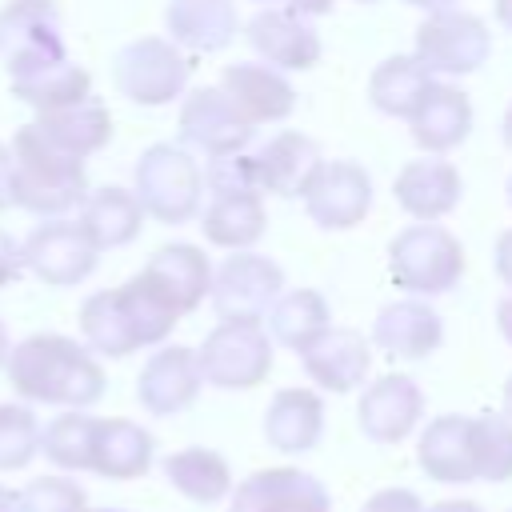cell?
<instances>
[{
    "instance_id": "obj_1",
    "label": "cell",
    "mask_w": 512,
    "mask_h": 512,
    "mask_svg": "<svg viewBox=\"0 0 512 512\" xmlns=\"http://www.w3.org/2000/svg\"><path fill=\"white\" fill-rule=\"evenodd\" d=\"M4 376L20 400L56 408H88L108 388L100 360L80 340L60 332H32L20 344H12Z\"/></svg>"
},
{
    "instance_id": "obj_2",
    "label": "cell",
    "mask_w": 512,
    "mask_h": 512,
    "mask_svg": "<svg viewBox=\"0 0 512 512\" xmlns=\"http://www.w3.org/2000/svg\"><path fill=\"white\" fill-rule=\"evenodd\" d=\"M8 156H12V204L16 208L48 220V216H64L80 208V200L88 196L84 160L44 140V132L32 120L16 128V136L8 140Z\"/></svg>"
},
{
    "instance_id": "obj_3",
    "label": "cell",
    "mask_w": 512,
    "mask_h": 512,
    "mask_svg": "<svg viewBox=\"0 0 512 512\" xmlns=\"http://www.w3.org/2000/svg\"><path fill=\"white\" fill-rule=\"evenodd\" d=\"M132 192H136L144 216H152L160 224H188L204 200V172L188 148L152 144L136 160Z\"/></svg>"
},
{
    "instance_id": "obj_4",
    "label": "cell",
    "mask_w": 512,
    "mask_h": 512,
    "mask_svg": "<svg viewBox=\"0 0 512 512\" xmlns=\"http://www.w3.org/2000/svg\"><path fill=\"white\" fill-rule=\"evenodd\" d=\"M388 276L408 296H440L464 276V244L440 224H408L388 244Z\"/></svg>"
},
{
    "instance_id": "obj_5",
    "label": "cell",
    "mask_w": 512,
    "mask_h": 512,
    "mask_svg": "<svg viewBox=\"0 0 512 512\" xmlns=\"http://www.w3.org/2000/svg\"><path fill=\"white\" fill-rule=\"evenodd\" d=\"M188 56L168 36H140L128 40L112 56V84L124 100L140 108H164L188 88Z\"/></svg>"
},
{
    "instance_id": "obj_6",
    "label": "cell",
    "mask_w": 512,
    "mask_h": 512,
    "mask_svg": "<svg viewBox=\"0 0 512 512\" xmlns=\"http://www.w3.org/2000/svg\"><path fill=\"white\" fill-rule=\"evenodd\" d=\"M204 384L244 392L256 388L272 368V336L260 320H220L196 348Z\"/></svg>"
},
{
    "instance_id": "obj_7",
    "label": "cell",
    "mask_w": 512,
    "mask_h": 512,
    "mask_svg": "<svg viewBox=\"0 0 512 512\" xmlns=\"http://www.w3.org/2000/svg\"><path fill=\"white\" fill-rule=\"evenodd\" d=\"M20 252H24V272H32L48 288H76L96 272V260H100V248L68 216L40 220L20 240Z\"/></svg>"
},
{
    "instance_id": "obj_8",
    "label": "cell",
    "mask_w": 512,
    "mask_h": 512,
    "mask_svg": "<svg viewBox=\"0 0 512 512\" xmlns=\"http://www.w3.org/2000/svg\"><path fill=\"white\" fill-rule=\"evenodd\" d=\"M492 52V36L480 16L444 8L428 12V20L416 28L412 56L432 72V76H468L476 72Z\"/></svg>"
},
{
    "instance_id": "obj_9",
    "label": "cell",
    "mask_w": 512,
    "mask_h": 512,
    "mask_svg": "<svg viewBox=\"0 0 512 512\" xmlns=\"http://www.w3.org/2000/svg\"><path fill=\"white\" fill-rule=\"evenodd\" d=\"M280 292H284L280 264L248 248L224 256V264L212 268V284H208V296L220 320H260L268 316Z\"/></svg>"
},
{
    "instance_id": "obj_10",
    "label": "cell",
    "mask_w": 512,
    "mask_h": 512,
    "mask_svg": "<svg viewBox=\"0 0 512 512\" xmlns=\"http://www.w3.org/2000/svg\"><path fill=\"white\" fill-rule=\"evenodd\" d=\"M0 56H4L8 76H20L36 64L68 56L56 4L52 0H8L0 8Z\"/></svg>"
},
{
    "instance_id": "obj_11",
    "label": "cell",
    "mask_w": 512,
    "mask_h": 512,
    "mask_svg": "<svg viewBox=\"0 0 512 512\" xmlns=\"http://www.w3.org/2000/svg\"><path fill=\"white\" fill-rule=\"evenodd\" d=\"M256 124L244 120V112L212 84V88H192L184 92L180 104V140L192 152L212 156H228V152H244L252 144Z\"/></svg>"
},
{
    "instance_id": "obj_12",
    "label": "cell",
    "mask_w": 512,
    "mask_h": 512,
    "mask_svg": "<svg viewBox=\"0 0 512 512\" xmlns=\"http://www.w3.org/2000/svg\"><path fill=\"white\" fill-rule=\"evenodd\" d=\"M300 200H304L312 224H320L324 232H344L368 216L372 176L356 160H324Z\"/></svg>"
},
{
    "instance_id": "obj_13",
    "label": "cell",
    "mask_w": 512,
    "mask_h": 512,
    "mask_svg": "<svg viewBox=\"0 0 512 512\" xmlns=\"http://www.w3.org/2000/svg\"><path fill=\"white\" fill-rule=\"evenodd\" d=\"M228 496V512H332L328 488L304 468H260Z\"/></svg>"
},
{
    "instance_id": "obj_14",
    "label": "cell",
    "mask_w": 512,
    "mask_h": 512,
    "mask_svg": "<svg viewBox=\"0 0 512 512\" xmlns=\"http://www.w3.org/2000/svg\"><path fill=\"white\" fill-rule=\"evenodd\" d=\"M420 416H424V392L404 372H388V376L372 380L356 404L360 432L372 444H400L408 432H416Z\"/></svg>"
},
{
    "instance_id": "obj_15",
    "label": "cell",
    "mask_w": 512,
    "mask_h": 512,
    "mask_svg": "<svg viewBox=\"0 0 512 512\" xmlns=\"http://www.w3.org/2000/svg\"><path fill=\"white\" fill-rule=\"evenodd\" d=\"M244 36H248L252 52L280 72H308L320 60V36L312 32L308 16H300L292 8L252 12V20L244 24Z\"/></svg>"
},
{
    "instance_id": "obj_16",
    "label": "cell",
    "mask_w": 512,
    "mask_h": 512,
    "mask_svg": "<svg viewBox=\"0 0 512 512\" xmlns=\"http://www.w3.org/2000/svg\"><path fill=\"white\" fill-rule=\"evenodd\" d=\"M200 388H204V376H200L196 352L184 344H164L160 352L148 356V364L136 376V400L152 416H176L192 408Z\"/></svg>"
},
{
    "instance_id": "obj_17",
    "label": "cell",
    "mask_w": 512,
    "mask_h": 512,
    "mask_svg": "<svg viewBox=\"0 0 512 512\" xmlns=\"http://www.w3.org/2000/svg\"><path fill=\"white\" fill-rule=\"evenodd\" d=\"M372 344L392 360H424L444 344V320L420 296L392 300L372 320Z\"/></svg>"
},
{
    "instance_id": "obj_18",
    "label": "cell",
    "mask_w": 512,
    "mask_h": 512,
    "mask_svg": "<svg viewBox=\"0 0 512 512\" xmlns=\"http://www.w3.org/2000/svg\"><path fill=\"white\" fill-rule=\"evenodd\" d=\"M408 132L416 140V148H424L428 156L452 152L468 140L472 132V100L464 88L432 80L428 92L420 96V104L408 112Z\"/></svg>"
},
{
    "instance_id": "obj_19",
    "label": "cell",
    "mask_w": 512,
    "mask_h": 512,
    "mask_svg": "<svg viewBox=\"0 0 512 512\" xmlns=\"http://www.w3.org/2000/svg\"><path fill=\"white\" fill-rule=\"evenodd\" d=\"M256 188L260 192H272V196H284V200H300L312 184V176L320 172L324 164V152L312 136L304 132H276L256 156Z\"/></svg>"
},
{
    "instance_id": "obj_20",
    "label": "cell",
    "mask_w": 512,
    "mask_h": 512,
    "mask_svg": "<svg viewBox=\"0 0 512 512\" xmlns=\"http://www.w3.org/2000/svg\"><path fill=\"white\" fill-rule=\"evenodd\" d=\"M460 192H464V180L456 172L452 160H440V156H424V160H408L392 184V196L396 204L420 220V224H436L440 216H448L456 204H460Z\"/></svg>"
},
{
    "instance_id": "obj_21",
    "label": "cell",
    "mask_w": 512,
    "mask_h": 512,
    "mask_svg": "<svg viewBox=\"0 0 512 512\" xmlns=\"http://www.w3.org/2000/svg\"><path fill=\"white\" fill-rule=\"evenodd\" d=\"M304 372L312 384H320L324 392H352L356 384H364L368 368H372V348L356 328H324L304 352Z\"/></svg>"
},
{
    "instance_id": "obj_22",
    "label": "cell",
    "mask_w": 512,
    "mask_h": 512,
    "mask_svg": "<svg viewBox=\"0 0 512 512\" xmlns=\"http://www.w3.org/2000/svg\"><path fill=\"white\" fill-rule=\"evenodd\" d=\"M252 124H276L296 108V88L272 64H228L216 84Z\"/></svg>"
},
{
    "instance_id": "obj_23",
    "label": "cell",
    "mask_w": 512,
    "mask_h": 512,
    "mask_svg": "<svg viewBox=\"0 0 512 512\" xmlns=\"http://www.w3.org/2000/svg\"><path fill=\"white\" fill-rule=\"evenodd\" d=\"M164 28H168V40L176 48H188V52H220L240 32L236 0H168Z\"/></svg>"
},
{
    "instance_id": "obj_24",
    "label": "cell",
    "mask_w": 512,
    "mask_h": 512,
    "mask_svg": "<svg viewBox=\"0 0 512 512\" xmlns=\"http://www.w3.org/2000/svg\"><path fill=\"white\" fill-rule=\"evenodd\" d=\"M140 272L168 296V304H172L180 316L192 312V308H200L204 296H208V284H212V264H208V256H204L196 244H184V240L156 248Z\"/></svg>"
},
{
    "instance_id": "obj_25",
    "label": "cell",
    "mask_w": 512,
    "mask_h": 512,
    "mask_svg": "<svg viewBox=\"0 0 512 512\" xmlns=\"http://www.w3.org/2000/svg\"><path fill=\"white\" fill-rule=\"evenodd\" d=\"M320 432H324V400L312 388H280L268 400L264 440L276 452H284V456L312 452L320 444Z\"/></svg>"
},
{
    "instance_id": "obj_26",
    "label": "cell",
    "mask_w": 512,
    "mask_h": 512,
    "mask_svg": "<svg viewBox=\"0 0 512 512\" xmlns=\"http://www.w3.org/2000/svg\"><path fill=\"white\" fill-rule=\"evenodd\" d=\"M152 432L140 428L136 420L124 416H104L96 420L92 432V464L88 472L104 476V480H136L152 468Z\"/></svg>"
},
{
    "instance_id": "obj_27",
    "label": "cell",
    "mask_w": 512,
    "mask_h": 512,
    "mask_svg": "<svg viewBox=\"0 0 512 512\" xmlns=\"http://www.w3.org/2000/svg\"><path fill=\"white\" fill-rule=\"evenodd\" d=\"M416 460H420V468L436 484H468V480H476V464H472V416H460V412L436 416L420 432Z\"/></svg>"
},
{
    "instance_id": "obj_28",
    "label": "cell",
    "mask_w": 512,
    "mask_h": 512,
    "mask_svg": "<svg viewBox=\"0 0 512 512\" xmlns=\"http://www.w3.org/2000/svg\"><path fill=\"white\" fill-rule=\"evenodd\" d=\"M76 224L88 232V240L104 252V248H124L140 236L144 228V208L136 200L132 188L120 184H104V188H88V196L80 200V216Z\"/></svg>"
},
{
    "instance_id": "obj_29",
    "label": "cell",
    "mask_w": 512,
    "mask_h": 512,
    "mask_svg": "<svg viewBox=\"0 0 512 512\" xmlns=\"http://www.w3.org/2000/svg\"><path fill=\"white\" fill-rule=\"evenodd\" d=\"M32 124L44 132V140H52L60 152H68L76 160H88L92 152H100L112 140V112L96 96H88L80 104L52 108V112H36Z\"/></svg>"
},
{
    "instance_id": "obj_30",
    "label": "cell",
    "mask_w": 512,
    "mask_h": 512,
    "mask_svg": "<svg viewBox=\"0 0 512 512\" xmlns=\"http://www.w3.org/2000/svg\"><path fill=\"white\" fill-rule=\"evenodd\" d=\"M268 228V212H264V196L260 192H212L204 216H200V232L208 244L240 252L252 248Z\"/></svg>"
},
{
    "instance_id": "obj_31",
    "label": "cell",
    "mask_w": 512,
    "mask_h": 512,
    "mask_svg": "<svg viewBox=\"0 0 512 512\" xmlns=\"http://www.w3.org/2000/svg\"><path fill=\"white\" fill-rule=\"evenodd\" d=\"M12 80V96L36 112H52V108H64V104H80L92 96V76L88 68H80L72 56H60V60H48V64H36L20 76H8Z\"/></svg>"
},
{
    "instance_id": "obj_32",
    "label": "cell",
    "mask_w": 512,
    "mask_h": 512,
    "mask_svg": "<svg viewBox=\"0 0 512 512\" xmlns=\"http://www.w3.org/2000/svg\"><path fill=\"white\" fill-rule=\"evenodd\" d=\"M332 324L328 300L316 288H292L280 292L276 304L268 308V336L292 352H304L324 328Z\"/></svg>"
},
{
    "instance_id": "obj_33",
    "label": "cell",
    "mask_w": 512,
    "mask_h": 512,
    "mask_svg": "<svg viewBox=\"0 0 512 512\" xmlns=\"http://www.w3.org/2000/svg\"><path fill=\"white\" fill-rule=\"evenodd\" d=\"M428 84H432V72L416 56H388L368 76V100H372L376 112L408 120V112L420 104Z\"/></svg>"
},
{
    "instance_id": "obj_34",
    "label": "cell",
    "mask_w": 512,
    "mask_h": 512,
    "mask_svg": "<svg viewBox=\"0 0 512 512\" xmlns=\"http://www.w3.org/2000/svg\"><path fill=\"white\" fill-rule=\"evenodd\" d=\"M164 476L180 496L196 504H216L232 492V468L212 448H180L164 456Z\"/></svg>"
},
{
    "instance_id": "obj_35",
    "label": "cell",
    "mask_w": 512,
    "mask_h": 512,
    "mask_svg": "<svg viewBox=\"0 0 512 512\" xmlns=\"http://www.w3.org/2000/svg\"><path fill=\"white\" fill-rule=\"evenodd\" d=\"M80 336H84V348L92 356H132L140 344L128 328V316L120 308V296L116 288H100L92 292L84 304H80Z\"/></svg>"
},
{
    "instance_id": "obj_36",
    "label": "cell",
    "mask_w": 512,
    "mask_h": 512,
    "mask_svg": "<svg viewBox=\"0 0 512 512\" xmlns=\"http://www.w3.org/2000/svg\"><path fill=\"white\" fill-rule=\"evenodd\" d=\"M116 296H120V308H124L128 328H132V336H136L140 348H152V344L168 340V332L180 320V312L168 304V296L144 272H136L132 280H124L116 288Z\"/></svg>"
},
{
    "instance_id": "obj_37",
    "label": "cell",
    "mask_w": 512,
    "mask_h": 512,
    "mask_svg": "<svg viewBox=\"0 0 512 512\" xmlns=\"http://www.w3.org/2000/svg\"><path fill=\"white\" fill-rule=\"evenodd\" d=\"M92 432H96V416H88L84 408H68L56 420H48V428H40V452L48 456V464L64 472H88Z\"/></svg>"
},
{
    "instance_id": "obj_38",
    "label": "cell",
    "mask_w": 512,
    "mask_h": 512,
    "mask_svg": "<svg viewBox=\"0 0 512 512\" xmlns=\"http://www.w3.org/2000/svg\"><path fill=\"white\" fill-rule=\"evenodd\" d=\"M472 464L480 480H512V416L480 412L472 416Z\"/></svg>"
},
{
    "instance_id": "obj_39",
    "label": "cell",
    "mask_w": 512,
    "mask_h": 512,
    "mask_svg": "<svg viewBox=\"0 0 512 512\" xmlns=\"http://www.w3.org/2000/svg\"><path fill=\"white\" fill-rule=\"evenodd\" d=\"M40 452V420L28 404H0V472L28 468Z\"/></svg>"
},
{
    "instance_id": "obj_40",
    "label": "cell",
    "mask_w": 512,
    "mask_h": 512,
    "mask_svg": "<svg viewBox=\"0 0 512 512\" xmlns=\"http://www.w3.org/2000/svg\"><path fill=\"white\" fill-rule=\"evenodd\" d=\"M16 512H88V492L72 476H36L16 492Z\"/></svg>"
},
{
    "instance_id": "obj_41",
    "label": "cell",
    "mask_w": 512,
    "mask_h": 512,
    "mask_svg": "<svg viewBox=\"0 0 512 512\" xmlns=\"http://www.w3.org/2000/svg\"><path fill=\"white\" fill-rule=\"evenodd\" d=\"M204 172V188L208 192H260L256 188V164L248 152H228V156H212ZM264 196V192H260Z\"/></svg>"
},
{
    "instance_id": "obj_42",
    "label": "cell",
    "mask_w": 512,
    "mask_h": 512,
    "mask_svg": "<svg viewBox=\"0 0 512 512\" xmlns=\"http://www.w3.org/2000/svg\"><path fill=\"white\" fill-rule=\"evenodd\" d=\"M360 512H424V504H420V496L408 492V488H380L376 496L364 500Z\"/></svg>"
},
{
    "instance_id": "obj_43",
    "label": "cell",
    "mask_w": 512,
    "mask_h": 512,
    "mask_svg": "<svg viewBox=\"0 0 512 512\" xmlns=\"http://www.w3.org/2000/svg\"><path fill=\"white\" fill-rule=\"evenodd\" d=\"M24 272V252H20V240L12 232L0 228V288H8L12 280H20Z\"/></svg>"
},
{
    "instance_id": "obj_44",
    "label": "cell",
    "mask_w": 512,
    "mask_h": 512,
    "mask_svg": "<svg viewBox=\"0 0 512 512\" xmlns=\"http://www.w3.org/2000/svg\"><path fill=\"white\" fill-rule=\"evenodd\" d=\"M496 276L512 288V228L500 232V240H496Z\"/></svg>"
},
{
    "instance_id": "obj_45",
    "label": "cell",
    "mask_w": 512,
    "mask_h": 512,
    "mask_svg": "<svg viewBox=\"0 0 512 512\" xmlns=\"http://www.w3.org/2000/svg\"><path fill=\"white\" fill-rule=\"evenodd\" d=\"M12 208V156H8V144L0 140V212Z\"/></svg>"
},
{
    "instance_id": "obj_46",
    "label": "cell",
    "mask_w": 512,
    "mask_h": 512,
    "mask_svg": "<svg viewBox=\"0 0 512 512\" xmlns=\"http://www.w3.org/2000/svg\"><path fill=\"white\" fill-rule=\"evenodd\" d=\"M496 328H500V336L512 344V292L496 304Z\"/></svg>"
},
{
    "instance_id": "obj_47",
    "label": "cell",
    "mask_w": 512,
    "mask_h": 512,
    "mask_svg": "<svg viewBox=\"0 0 512 512\" xmlns=\"http://www.w3.org/2000/svg\"><path fill=\"white\" fill-rule=\"evenodd\" d=\"M292 12H300V16H324V12H332V0H284Z\"/></svg>"
},
{
    "instance_id": "obj_48",
    "label": "cell",
    "mask_w": 512,
    "mask_h": 512,
    "mask_svg": "<svg viewBox=\"0 0 512 512\" xmlns=\"http://www.w3.org/2000/svg\"><path fill=\"white\" fill-rule=\"evenodd\" d=\"M424 512H484V508L472 504V500H440V504H432V508H424Z\"/></svg>"
},
{
    "instance_id": "obj_49",
    "label": "cell",
    "mask_w": 512,
    "mask_h": 512,
    "mask_svg": "<svg viewBox=\"0 0 512 512\" xmlns=\"http://www.w3.org/2000/svg\"><path fill=\"white\" fill-rule=\"evenodd\" d=\"M412 8H424V12H444V8H456V0H404Z\"/></svg>"
},
{
    "instance_id": "obj_50",
    "label": "cell",
    "mask_w": 512,
    "mask_h": 512,
    "mask_svg": "<svg viewBox=\"0 0 512 512\" xmlns=\"http://www.w3.org/2000/svg\"><path fill=\"white\" fill-rule=\"evenodd\" d=\"M496 20L512 32V0H496Z\"/></svg>"
},
{
    "instance_id": "obj_51",
    "label": "cell",
    "mask_w": 512,
    "mask_h": 512,
    "mask_svg": "<svg viewBox=\"0 0 512 512\" xmlns=\"http://www.w3.org/2000/svg\"><path fill=\"white\" fill-rule=\"evenodd\" d=\"M0 512H16V492L0 484Z\"/></svg>"
},
{
    "instance_id": "obj_52",
    "label": "cell",
    "mask_w": 512,
    "mask_h": 512,
    "mask_svg": "<svg viewBox=\"0 0 512 512\" xmlns=\"http://www.w3.org/2000/svg\"><path fill=\"white\" fill-rule=\"evenodd\" d=\"M8 348H12V340H8V328L0 324V372H4V360H8Z\"/></svg>"
},
{
    "instance_id": "obj_53",
    "label": "cell",
    "mask_w": 512,
    "mask_h": 512,
    "mask_svg": "<svg viewBox=\"0 0 512 512\" xmlns=\"http://www.w3.org/2000/svg\"><path fill=\"white\" fill-rule=\"evenodd\" d=\"M500 136H504V144L512 148V104H508V112H504V128H500Z\"/></svg>"
},
{
    "instance_id": "obj_54",
    "label": "cell",
    "mask_w": 512,
    "mask_h": 512,
    "mask_svg": "<svg viewBox=\"0 0 512 512\" xmlns=\"http://www.w3.org/2000/svg\"><path fill=\"white\" fill-rule=\"evenodd\" d=\"M504 416H512V376L504 380Z\"/></svg>"
},
{
    "instance_id": "obj_55",
    "label": "cell",
    "mask_w": 512,
    "mask_h": 512,
    "mask_svg": "<svg viewBox=\"0 0 512 512\" xmlns=\"http://www.w3.org/2000/svg\"><path fill=\"white\" fill-rule=\"evenodd\" d=\"M88 512H120V508H88Z\"/></svg>"
},
{
    "instance_id": "obj_56",
    "label": "cell",
    "mask_w": 512,
    "mask_h": 512,
    "mask_svg": "<svg viewBox=\"0 0 512 512\" xmlns=\"http://www.w3.org/2000/svg\"><path fill=\"white\" fill-rule=\"evenodd\" d=\"M508 204H512V176H508Z\"/></svg>"
},
{
    "instance_id": "obj_57",
    "label": "cell",
    "mask_w": 512,
    "mask_h": 512,
    "mask_svg": "<svg viewBox=\"0 0 512 512\" xmlns=\"http://www.w3.org/2000/svg\"><path fill=\"white\" fill-rule=\"evenodd\" d=\"M356 4H372V0H356Z\"/></svg>"
},
{
    "instance_id": "obj_58",
    "label": "cell",
    "mask_w": 512,
    "mask_h": 512,
    "mask_svg": "<svg viewBox=\"0 0 512 512\" xmlns=\"http://www.w3.org/2000/svg\"><path fill=\"white\" fill-rule=\"evenodd\" d=\"M508 512H512V508H508Z\"/></svg>"
}]
</instances>
